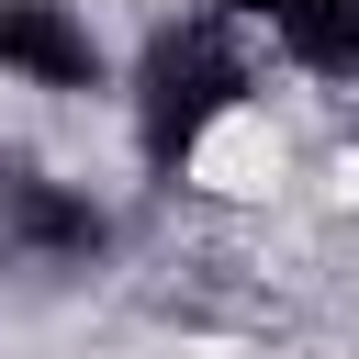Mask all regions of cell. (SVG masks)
I'll list each match as a JSON object with an SVG mask.
<instances>
[{"instance_id": "6da1fadb", "label": "cell", "mask_w": 359, "mask_h": 359, "mask_svg": "<svg viewBox=\"0 0 359 359\" xmlns=\"http://www.w3.org/2000/svg\"><path fill=\"white\" fill-rule=\"evenodd\" d=\"M112 90H123L135 168L180 191V180L202 168V146L258 101V45H247L224 11H180V22H157V34L135 45V67H123Z\"/></svg>"}, {"instance_id": "277c9868", "label": "cell", "mask_w": 359, "mask_h": 359, "mask_svg": "<svg viewBox=\"0 0 359 359\" xmlns=\"http://www.w3.org/2000/svg\"><path fill=\"white\" fill-rule=\"evenodd\" d=\"M224 11L258 56H280L292 79H325V90H359V0H202Z\"/></svg>"}, {"instance_id": "3957f363", "label": "cell", "mask_w": 359, "mask_h": 359, "mask_svg": "<svg viewBox=\"0 0 359 359\" xmlns=\"http://www.w3.org/2000/svg\"><path fill=\"white\" fill-rule=\"evenodd\" d=\"M0 79L34 101H90L112 90V45L79 0H0Z\"/></svg>"}, {"instance_id": "7a4b0ae2", "label": "cell", "mask_w": 359, "mask_h": 359, "mask_svg": "<svg viewBox=\"0 0 359 359\" xmlns=\"http://www.w3.org/2000/svg\"><path fill=\"white\" fill-rule=\"evenodd\" d=\"M123 247V213L90 191V180H67V168H34V157H0V258L11 269H101Z\"/></svg>"}]
</instances>
